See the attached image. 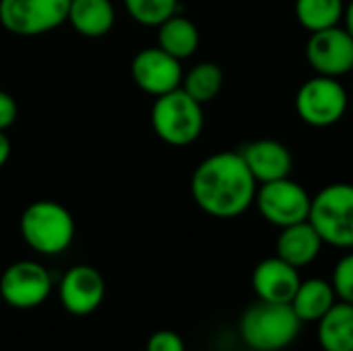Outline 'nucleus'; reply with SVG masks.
Wrapping results in <instances>:
<instances>
[{
  "label": "nucleus",
  "instance_id": "5",
  "mask_svg": "<svg viewBox=\"0 0 353 351\" xmlns=\"http://www.w3.org/2000/svg\"><path fill=\"white\" fill-rule=\"evenodd\" d=\"M308 221L325 244L353 248V184L333 182L312 197Z\"/></svg>",
  "mask_w": 353,
  "mask_h": 351
},
{
  "label": "nucleus",
  "instance_id": "17",
  "mask_svg": "<svg viewBox=\"0 0 353 351\" xmlns=\"http://www.w3.org/2000/svg\"><path fill=\"white\" fill-rule=\"evenodd\" d=\"M335 302H337V294L331 281L314 277L300 283L290 306L294 308V312L302 323H319L335 306Z\"/></svg>",
  "mask_w": 353,
  "mask_h": 351
},
{
  "label": "nucleus",
  "instance_id": "19",
  "mask_svg": "<svg viewBox=\"0 0 353 351\" xmlns=\"http://www.w3.org/2000/svg\"><path fill=\"white\" fill-rule=\"evenodd\" d=\"M316 335L325 351H353V304L335 302L319 321Z\"/></svg>",
  "mask_w": 353,
  "mask_h": 351
},
{
  "label": "nucleus",
  "instance_id": "3",
  "mask_svg": "<svg viewBox=\"0 0 353 351\" xmlns=\"http://www.w3.org/2000/svg\"><path fill=\"white\" fill-rule=\"evenodd\" d=\"M25 244L43 257H56L70 248L74 240V219L56 201H35L27 205L19 221Z\"/></svg>",
  "mask_w": 353,
  "mask_h": 351
},
{
  "label": "nucleus",
  "instance_id": "6",
  "mask_svg": "<svg viewBox=\"0 0 353 351\" xmlns=\"http://www.w3.org/2000/svg\"><path fill=\"white\" fill-rule=\"evenodd\" d=\"M347 91L335 77L316 74L302 83L296 95L300 120L314 128H329L343 120L347 112Z\"/></svg>",
  "mask_w": 353,
  "mask_h": 351
},
{
  "label": "nucleus",
  "instance_id": "20",
  "mask_svg": "<svg viewBox=\"0 0 353 351\" xmlns=\"http://www.w3.org/2000/svg\"><path fill=\"white\" fill-rule=\"evenodd\" d=\"M343 12V0H296V19L310 33L339 25Z\"/></svg>",
  "mask_w": 353,
  "mask_h": 351
},
{
  "label": "nucleus",
  "instance_id": "13",
  "mask_svg": "<svg viewBox=\"0 0 353 351\" xmlns=\"http://www.w3.org/2000/svg\"><path fill=\"white\" fill-rule=\"evenodd\" d=\"M300 283V269L292 267L279 257L261 261L252 271V290L263 302L292 304Z\"/></svg>",
  "mask_w": 353,
  "mask_h": 351
},
{
  "label": "nucleus",
  "instance_id": "4",
  "mask_svg": "<svg viewBox=\"0 0 353 351\" xmlns=\"http://www.w3.org/2000/svg\"><path fill=\"white\" fill-rule=\"evenodd\" d=\"M151 126L172 147L192 145L205 128L203 103L192 99L182 87L159 95L151 108Z\"/></svg>",
  "mask_w": 353,
  "mask_h": 351
},
{
  "label": "nucleus",
  "instance_id": "27",
  "mask_svg": "<svg viewBox=\"0 0 353 351\" xmlns=\"http://www.w3.org/2000/svg\"><path fill=\"white\" fill-rule=\"evenodd\" d=\"M343 27L352 33L353 37V0H350L347 4H345V12H343Z\"/></svg>",
  "mask_w": 353,
  "mask_h": 351
},
{
  "label": "nucleus",
  "instance_id": "1",
  "mask_svg": "<svg viewBox=\"0 0 353 351\" xmlns=\"http://www.w3.org/2000/svg\"><path fill=\"white\" fill-rule=\"evenodd\" d=\"M259 182L238 151H219L203 159L190 178L196 207L217 219L244 215L256 197Z\"/></svg>",
  "mask_w": 353,
  "mask_h": 351
},
{
  "label": "nucleus",
  "instance_id": "23",
  "mask_svg": "<svg viewBox=\"0 0 353 351\" xmlns=\"http://www.w3.org/2000/svg\"><path fill=\"white\" fill-rule=\"evenodd\" d=\"M331 285H333L339 302L353 304V252L339 259V263L333 269Z\"/></svg>",
  "mask_w": 353,
  "mask_h": 351
},
{
  "label": "nucleus",
  "instance_id": "9",
  "mask_svg": "<svg viewBox=\"0 0 353 351\" xmlns=\"http://www.w3.org/2000/svg\"><path fill=\"white\" fill-rule=\"evenodd\" d=\"M52 292V275L37 261H17L0 275V298L17 310L41 306Z\"/></svg>",
  "mask_w": 353,
  "mask_h": 351
},
{
  "label": "nucleus",
  "instance_id": "10",
  "mask_svg": "<svg viewBox=\"0 0 353 351\" xmlns=\"http://www.w3.org/2000/svg\"><path fill=\"white\" fill-rule=\"evenodd\" d=\"M306 60L316 74L341 79L353 70L352 33L341 25L310 33L306 41Z\"/></svg>",
  "mask_w": 353,
  "mask_h": 351
},
{
  "label": "nucleus",
  "instance_id": "22",
  "mask_svg": "<svg viewBox=\"0 0 353 351\" xmlns=\"http://www.w3.org/2000/svg\"><path fill=\"white\" fill-rule=\"evenodd\" d=\"M126 12L145 27H159L165 19L178 12V0H122Z\"/></svg>",
  "mask_w": 353,
  "mask_h": 351
},
{
  "label": "nucleus",
  "instance_id": "24",
  "mask_svg": "<svg viewBox=\"0 0 353 351\" xmlns=\"http://www.w3.org/2000/svg\"><path fill=\"white\" fill-rule=\"evenodd\" d=\"M145 351H186L184 339L174 331H157L149 337Z\"/></svg>",
  "mask_w": 353,
  "mask_h": 351
},
{
  "label": "nucleus",
  "instance_id": "25",
  "mask_svg": "<svg viewBox=\"0 0 353 351\" xmlns=\"http://www.w3.org/2000/svg\"><path fill=\"white\" fill-rule=\"evenodd\" d=\"M17 116H19V106L14 97L6 91H0V130L6 132V128H10L17 122Z\"/></svg>",
  "mask_w": 353,
  "mask_h": 351
},
{
  "label": "nucleus",
  "instance_id": "21",
  "mask_svg": "<svg viewBox=\"0 0 353 351\" xmlns=\"http://www.w3.org/2000/svg\"><path fill=\"white\" fill-rule=\"evenodd\" d=\"M182 89L205 106L221 93L223 70L215 62H199L182 77Z\"/></svg>",
  "mask_w": 353,
  "mask_h": 351
},
{
  "label": "nucleus",
  "instance_id": "15",
  "mask_svg": "<svg viewBox=\"0 0 353 351\" xmlns=\"http://www.w3.org/2000/svg\"><path fill=\"white\" fill-rule=\"evenodd\" d=\"M323 238L310 221L294 223L281 230L277 238V257L296 269L308 267L316 261L323 250Z\"/></svg>",
  "mask_w": 353,
  "mask_h": 351
},
{
  "label": "nucleus",
  "instance_id": "16",
  "mask_svg": "<svg viewBox=\"0 0 353 351\" xmlns=\"http://www.w3.org/2000/svg\"><path fill=\"white\" fill-rule=\"evenodd\" d=\"M66 21L79 35L97 39L112 31L116 10L112 0H70Z\"/></svg>",
  "mask_w": 353,
  "mask_h": 351
},
{
  "label": "nucleus",
  "instance_id": "2",
  "mask_svg": "<svg viewBox=\"0 0 353 351\" xmlns=\"http://www.w3.org/2000/svg\"><path fill=\"white\" fill-rule=\"evenodd\" d=\"M302 329V321L290 304L254 302L240 319V337L254 351H281L290 348Z\"/></svg>",
  "mask_w": 353,
  "mask_h": 351
},
{
  "label": "nucleus",
  "instance_id": "14",
  "mask_svg": "<svg viewBox=\"0 0 353 351\" xmlns=\"http://www.w3.org/2000/svg\"><path fill=\"white\" fill-rule=\"evenodd\" d=\"M238 153L259 184L288 178L294 170V155L290 147L275 139H259L246 143L242 149H238Z\"/></svg>",
  "mask_w": 353,
  "mask_h": 351
},
{
  "label": "nucleus",
  "instance_id": "11",
  "mask_svg": "<svg viewBox=\"0 0 353 351\" xmlns=\"http://www.w3.org/2000/svg\"><path fill=\"white\" fill-rule=\"evenodd\" d=\"M130 74L137 87L153 97L165 95L182 87V60L170 56L159 46L143 48L130 64Z\"/></svg>",
  "mask_w": 353,
  "mask_h": 351
},
{
  "label": "nucleus",
  "instance_id": "12",
  "mask_svg": "<svg viewBox=\"0 0 353 351\" xmlns=\"http://www.w3.org/2000/svg\"><path fill=\"white\" fill-rule=\"evenodd\" d=\"M58 298L68 314H93L105 298L103 275L91 265H74L62 275L58 283Z\"/></svg>",
  "mask_w": 353,
  "mask_h": 351
},
{
  "label": "nucleus",
  "instance_id": "26",
  "mask_svg": "<svg viewBox=\"0 0 353 351\" xmlns=\"http://www.w3.org/2000/svg\"><path fill=\"white\" fill-rule=\"evenodd\" d=\"M8 157H10V141H8L6 132L0 130V168L6 166Z\"/></svg>",
  "mask_w": 353,
  "mask_h": 351
},
{
  "label": "nucleus",
  "instance_id": "18",
  "mask_svg": "<svg viewBox=\"0 0 353 351\" xmlns=\"http://www.w3.org/2000/svg\"><path fill=\"white\" fill-rule=\"evenodd\" d=\"M201 43L196 25L184 14L176 12L157 27V46L178 60L190 58Z\"/></svg>",
  "mask_w": 353,
  "mask_h": 351
},
{
  "label": "nucleus",
  "instance_id": "7",
  "mask_svg": "<svg viewBox=\"0 0 353 351\" xmlns=\"http://www.w3.org/2000/svg\"><path fill=\"white\" fill-rule=\"evenodd\" d=\"M254 205L267 223L283 230L288 225L308 221L312 197L302 184L288 176L281 180L259 184Z\"/></svg>",
  "mask_w": 353,
  "mask_h": 351
},
{
  "label": "nucleus",
  "instance_id": "8",
  "mask_svg": "<svg viewBox=\"0 0 353 351\" xmlns=\"http://www.w3.org/2000/svg\"><path fill=\"white\" fill-rule=\"evenodd\" d=\"M70 0H0L2 27L21 37H35L66 23Z\"/></svg>",
  "mask_w": 353,
  "mask_h": 351
}]
</instances>
